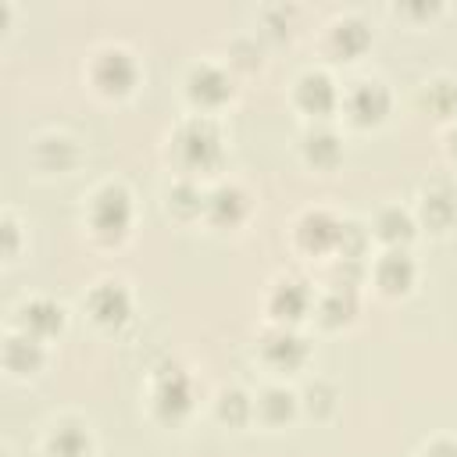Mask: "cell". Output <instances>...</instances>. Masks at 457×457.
Returning a JSON list of instances; mask_svg holds the SVG:
<instances>
[{
    "label": "cell",
    "instance_id": "6da1fadb",
    "mask_svg": "<svg viewBox=\"0 0 457 457\" xmlns=\"http://www.w3.org/2000/svg\"><path fill=\"white\" fill-rule=\"evenodd\" d=\"M129 218H132V204L121 186H104L89 204V225L104 239H118L129 228Z\"/></svg>",
    "mask_w": 457,
    "mask_h": 457
},
{
    "label": "cell",
    "instance_id": "7a4b0ae2",
    "mask_svg": "<svg viewBox=\"0 0 457 457\" xmlns=\"http://www.w3.org/2000/svg\"><path fill=\"white\" fill-rule=\"evenodd\" d=\"M179 154H182V161L189 168H211V164H218V157H221V136H218V129L207 118L189 121L179 132Z\"/></svg>",
    "mask_w": 457,
    "mask_h": 457
},
{
    "label": "cell",
    "instance_id": "3957f363",
    "mask_svg": "<svg viewBox=\"0 0 457 457\" xmlns=\"http://www.w3.org/2000/svg\"><path fill=\"white\" fill-rule=\"evenodd\" d=\"M93 79H96L100 89H107V93H121V89L132 86V79H136V64H132V57H129L125 50L107 46V50H100L96 61H93Z\"/></svg>",
    "mask_w": 457,
    "mask_h": 457
},
{
    "label": "cell",
    "instance_id": "277c9868",
    "mask_svg": "<svg viewBox=\"0 0 457 457\" xmlns=\"http://www.w3.org/2000/svg\"><path fill=\"white\" fill-rule=\"evenodd\" d=\"M339 228H343V225H339L328 211H307V214L296 221V239H300L303 250L321 253V250H328V246L339 239Z\"/></svg>",
    "mask_w": 457,
    "mask_h": 457
},
{
    "label": "cell",
    "instance_id": "5b68a950",
    "mask_svg": "<svg viewBox=\"0 0 457 457\" xmlns=\"http://www.w3.org/2000/svg\"><path fill=\"white\" fill-rule=\"evenodd\" d=\"M89 311H93V318L104 321V325L125 321V314H129V293H125V286H121V282H100V286L89 293Z\"/></svg>",
    "mask_w": 457,
    "mask_h": 457
},
{
    "label": "cell",
    "instance_id": "8992f818",
    "mask_svg": "<svg viewBox=\"0 0 457 457\" xmlns=\"http://www.w3.org/2000/svg\"><path fill=\"white\" fill-rule=\"evenodd\" d=\"M346 107L357 121H378L389 107V93L382 89V82H353V89L346 96Z\"/></svg>",
    "mask_w": 457,
    "mask_h": 457
},
{
    "label": "cell",
    "instance_id": "52a82bcc",
    "mask_svg": "<svg viewBox=\"0 0 457 457\" xmlns=\"http://www.w3.org/2000/svg\"><path fill=\"white\" fill-rule=\"evenodd\" d=\"M296 100H300L303 111L325 114V111H332V104H336V86H332V79H328L325 71H307V75L296 82Z\"/></svg>",
    "mask_w": 457,
    "mask_h": 457
},
{
    "label": "cell",
    "instance_id": "ba28073f",
    "mask_svg": "<svg viewBox=\"0 0 457 457\" xmlns=\"http://www.w3.org/2000/svg\"><path fill=\"white\" fill-rule=\"evenodd\" d=\"M189 396H193V389H189V378L182 371H161L157 389H154V403L161 414H171V418L182 414L189 407Z\"/></svg>",
    "mask_w": 457,
    "mask_h": 457
},
{
    "label": "cell",
    "instance_id": "9c48e42d",
    "mask_svg": "<svg viewBox=\"0 0 457 457\" xmlns=\"http://www.w3.org/2000/svg\"><path fill=\"white\" fill-rule=\"evenodd\" d=\"M189 96L200 104H221L228 96V79L214 64H196L189 71Z\"/></svg>",
    "mask_w": 457,
    "mask_h": 457
},
{
    "label": "cell",
    "instance_id": "30bf717a",
    "mask_svg": "<svg viewBox=\"0 0 457 457\" xmlns=\"http://www.w3.org/2000/svg\"><path fill=\"white\" fill-rule=\"evenodd\" d=\"M264 353H268V361H275L282 368H293V364L303 361L307 343L296 332H289V328H275V332L264 336Z\"/></svg>",
    "mask_w": 457,
    "mask_h": 457
},
{
    "label": "cell",
    "instance_id": "8fae6325",
    "mask_svg": "<svg viewBox=\"0 0 457 457\" xmlns=\"http://www.w3.org/2000/svg\"><path fill=\"white\" fill-rule=\"evenodd\" d=\"M375 278H378V286H382V289L400 293V289H407V286H411V278H414V264H411V257H407L403 250H389V253L378 261Z\"/></svg>",
    "mask_w": 457,
    "mask_h": 457
},
{
    "label": "cell",
    "instance_id": "7c38bea8",
    "mask_svg": "<svg viewBox=\"0 0 457 457\" xmlns=\"http://www.w3.org/2000/svg\"><path fill=\"white\" fill-rule=\"evenodd\" d=\"M207 211L214 221H239L246 211V193L239 186H218L207 196Z\"/></svg>",
    "mask_w": 457,
    "mask_h": 457
},
{
    "label": "cell",
    "instance_id": "4fadbf2b",
    "mask_svg": "<svg viewBox=\"0 0 457 457\" xmlns=\"http://www.w3.org/2000/svg\"><path fill=\"white\" fill-rule=\"evenodd\" d=\"M4 361L11 371H36L43 353H39V343L29 339V336H11L7 346H4Z\"/></svg>",
    "mask_w": 457,
    "mask_h": 457
},
{
    "label": "cell",
    "instance_id": "5bb4252c",
    "mask_svg": "<svg viewBox=\"0 0 457 457\" xmlns=\"http://www.w3.org/2000/svg\"><path fill=\"white\" fill-rule=\"evenodd\" d=\"M303 307H307V289H303V282L286 278V282L275 286V293H271V311H275L278 318H300Z\"/></svg>",
    "mask_w": 457,
    "mask_h": 457
},
{
    "label": "cell",
    "instance_id": "9a60e30c",
    "mask_svg": "<svg viewBox=\"0 0 457 457\" xmlns=\"http://www.w3.org/2000/svg\"><path fill=\"white\" fill-rule=\"evenodd\" d=\"M21 321H25L32 332H57L61 321H64V311H61L54 300H32V303L21 311Z\"/></svg>",
    "mask_w": 457,
    "mask_h": 457
},
{
    "label": "cell",
    "instance_id": "2e32d148",
    "mask_svg": "<svg viewBox=\"0 0 457 457\" xmlns=\"http://www.w3.org/2000/svg\"><path fill=\"white\" fill-rule=\"evenodd\" d=\"M86 450H89V439H86V432L79 425L54 428V436H50V453L54 457H82Z\"/></svg>",
    "mask_w": 457,
    "mask_h": 457
},
{
    "label": "cell",
    "instance_id": "e0dca14e",
    "mask_svg": "<svg viewBox=\"0 0 457 457\" xmlns=\"http://www.w3.org/2000/svg\"><path fill=\"white\" fill-rule=\"evenodd\" d=\"M303 143H307V157L314 164H336V157H339V136L336 132L314 129V132H307Z\"/></svg>",
    "mask_w": 457,
    "mask_h": 457
},
{
    "label": "cell",
    "instance_id": "ac0fdd59",
    "mask_svg": "<svg viewBox=\"0 0 457 457\" xmlns=\"http://www.w3.org/2000/svg\"><path fill=\"white\" fill-rule=\"evenodd\" d=\"M421 211H425V221L446 225V221L457 214V200H453L450 189H428L425 200H421Z\"/></svg>",
    "mask_w": 457,
    "mask_h": 457
},
{
    "label": "cell",
    "instance_id": "d6986e66",
    "mask_svg": "<svg viewBox=\"0 0 457 457\" xmlns=\"http://www.w3.org/2000/svg\"><path fill=\"white\" fill-rule=\"evenodd\" d=\"M332 43H336L343 54H357V50H364V43H368V29H364V21H357V18H343V21H336V29H332Z\"/></svg>",
    "mask_w": 457,
    "mask_h": 457
},
{
    "label": "cell",
    "instance_id": "ffe728a7",
    "mask_svg": "<svg viewBox=\"0 0 457 457\" xmlns=\"http://www.w3.org/2000/svg\"><path fill=\"white\" fill-rule=\"evenodd\" d=\"M411 214L407 211H400V207H386L382 214H378V236L382 239H389V243H400V239H407L411 236Z\"/></svg>",
    "mask_w": 457,
    "mask_h": 457
},
{
    "label": "cell",
    "instance_id": "44dd1931",
    "mask_svg": "<svg viewBox=\"0 0 457 457\" xmlns=\"http://www.w3.org/2000/svg\"><path fill=\"white\" fill-rule=\"evenodd\" d=\"M39 161H43L46 168H68V164L75 161V146H71V139H64V136H50V139H43V143H39Z\"/></svg>",
    "mask_w": 457,
    "mask_h": 457
},
{
    "label": "cell",
    "instance_id": "7402d4cb",
    "mask_svg": "<svg viewBox=\"0 0 457 457\" xmlns=\"http://www.w3.org/2000/svg\"><path fill=\"white\" fill-rule=\"evenodd\" d=\"M350 311H353V293H350V286H336V289L321 300V314H325V321H343Z\"/></svg>",
    "mask_w": 457,
    "mask_h": 457
},
{
    "label": "cell",
    "instance_id": "603a6c76",
    "mask_svg": "<svg viewBox=\"0 0 457 457\" xmlns=\"http://www.w3.org/2000/svg\"><path fill=\"white\" fill-rule=\"evenodd\" d=\"M261 414H264L268 421H286V418L293 414V393H286V389H268V393L261 396Z\"/></svg>",
    "mask_w": 457,
    "mask_h": 457
},
{
    "label": "cell",
    "instance_id": "cb8c5ba5",
    "mask_svg": "<svg viewBox=\"0 0 457 457\" xmlns=\"http://www.w3.org/2000/svg\"><path fill=\"white\" fill-rule=\"evenodd\" d=\"M218 414H221V421H232V425H239V421H246V414H250V400L243 396V393H221V400H218Z\"/></svg>",
    "mask_w": 457,
    "mask_h": 457
},
{
    "label": "cell",
    "instance_id": "d4e9b609",
    "mask_svg": "<svg viewBox=\"0 0 457 457\" xmlns=\"http://www.w3.org/2000/svg\"><path fill=\"white\" fill-rule=\"evenodd\" d=\"M168 200H171V207H179L182 214H193V211H200V204H204V196H200V189H196L193 182H175L171 193H168Z\"/></svg>",
    "mask_w": 457,
    "mask_h": 457
},
{
    "label": "cell",
    "instance_id": "484cf974",
    "mask_svg": "<svg viewBox=\"0 0 457 457\" xmlns=\"http://www.w3.org/2000/svg\"><path fill=\"white\" fill-rule=\"evenodd\" d=\"M425 100H428V107H432V111L450 114V111L457 107V86H453V82H432Z\"/></svg>",
    "mask_w": 457,
    "mask_h": 457
},
{
    "label": "cell",
    "instance_id": "4316f807",
    "mask_svg": "<svg viewBox=\"0 0 457 457\" xmlns=\"http://www.w3.org/2000/svg\"><path fill=\"white\" fill-rule=\"evenodd\" d=\"M336 246L343 250V257H346V261H357V257H361V250H364V228H361V225H353V221H350V225H343V228H339Z\"/></svg>",
    "mask_w": 457,
    "mask_h": 457
},
{
    "label": "cell",
    "instance_id": "83f0119b",
    "mask_svg": "<svg viewBox=\"0 0 457 457\" xmlns=\"http://www.w3.org/2000/svg\"><path fill=\"white\" fill-rule=\"evenodd\" d=\"M425 457H457V443L439 439V443H432V446L425 450Z\"/></svg>",
    "mask_w": 457,
    "mask_h": 457
},
{
    "label": "cell",
    "instance_id": "f1b7e54d",
    "mask_svg": "<svg viewBox=\"0 0 457 457\" xmlns=\"http://www.w3.org/2000/svg\"><path fill=\"white\" fill-rule=\"evenodd\" d=\"M450 146H453V154H457V129L450 132Z\"/></svg>",
    "mask_w": 457,
    "mask_h": 457
}]
</instances>
